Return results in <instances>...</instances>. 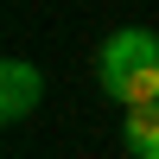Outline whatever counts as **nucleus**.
I'll return each instance as SVG.
<instances>
[{"instance_id": "f257e3e1", "label": "nucleus", "mask_w": 159, "mask_h": 159, "mask_svg": "<svg viewBox=\"0 0 159 159\" xmlns=\"http://www.w3.org/2000/svg\"><path fill=\"white\" fill-rule=\"evenodd\" d=\"M96 83H102V96L121 102V108L159 102V32H147V25L108 32L102 51H96Z\"/></svg>"}, {"instance_id": "f03ea898", "label": "nucleus", "mask_w": 159, "mask_h": 159, "mask_svg": "<svg viewBox=\"0 0 159 159\" xmlns=\"http://www.w3.org/2000/svg\"><path fill=\"white\" fill-rule=\"evenodd\" d=\"M38 102H45V70L25 57H7L0 64V121H25Z\"/></svg>"}, {"instance_id": "7ed1b4c3", "label": "nucleus", "mask_w": 159, "mask_h": 159, "mask_svg": "<svg viewBox=\"0 0 159 159\" xmlns=\"http://www.w3.org/2000/svg\"><path fill=\"white\" fill-rule=\"evenodd\" d=\"M121 147H127V159H159V102L127 108V121H121Z\"/></svg>"}]
</instances>
